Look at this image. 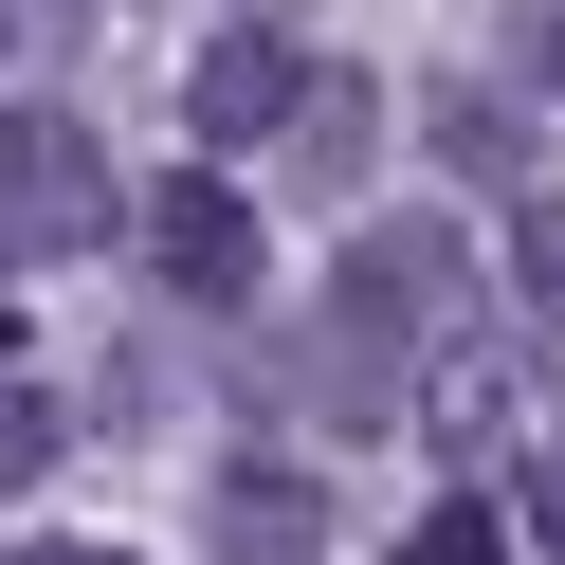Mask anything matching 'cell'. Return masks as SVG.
<instances>
[{
	"label": "cell",
	"instance_id": "6da1fadb",
	"mask_svg": "<svg viewBox=\"0 0 565 565\" xmlns=\"http://www.w3.org/2000/svg\"><path fill=\"white\" fill-rule=\"evenodd\" d=\"M456 256H475L456 220H365V237H347L329 310L292 329V402L329 419V438H365V419H402V383H419V365L456 347Z\"/></svg>",
	"mask_w": 565,
	"mask_h": 565
},
{
	"label": "cell",
	"instance_id": "7a4b0ae2",
	"mask_svg": "<svg viewBox=\"0 0 565 565\" xmlns=\"http://www.w3.org/2000/svg\"><path fill=\"white\" fill-rule=\"evenodd\" d=\"M128 237V183L92 147V110H0V256L55 274V256H110Z\"/></svg>",
	"mask_w": 565,
	"mask_h": 565
},
{
	"label": "cell",
	"instance_id": "3957f363",
	"mask_svg": "<svg viewBox=\"0 0 565 565\" xmlns=\"http://www.w3.org/2000/svg\"><path fill=\"white\" fill-rule=\"evenodd\" d=\"M128 237H147V274H164L183 310H256V201H237L220 164L147 183V201H128Z\"/></svg>",
	"mask_w": 565,
	"mask_h": 565
},
{
	"label": "cell",
	"instance_id": "277c9868",
	"mask_svg": "<svg viewBox=\"0 0 565 565\" xmlns=\"http://www.w3.org/2000/svg\"><path fill=\"white\" fill-rule=\"evenodd\" d=\"M201 547H220V565H329V492H310L292 456H220V492H201Z\"/></svg>",
	"mask_w": 565,
	"mask_h": 565
},
{
	"label": "cell",
	"instance_id": "5b68a950",
	"mask_svg": "<svg viewBox=\"0 0 565 565\" xmlns=\"http://www.w3.org/2000/svg\"><path fill=\"white\" fill-rule=\"evenodd\" d=\"M292 92H310V55L274 38V19H237V38L183 74V128H201V147H274V128H292Z\"/></svg>",
	"mask_w": 565,
	"mask_h": 565
},
{
	"label": "cell",
	"instance_id": "8992f818",
	"mask_svg": "<svg viewBox=\"0 0 565 565\" xmlns=\"http://www.w3.org/2000/svg\"><path fill=\"white\" fill-rule=\"evenodd\" d=\"M402 419H419L438 456H511V419H529V365H492V347H438Z\"/></svg>",
	"mask_w": 565,
	"mask_h": 565
},
{
	"label": "cell",
	"instance_id": "52a82bcc",
	"mask_svg": "<svg viewBox=\"0 0 565 565\" xmlns=\"http://www.w3.org/2000/svg\"><path fill=\"white\" fill-rule=\"evenodd\" d=\"M365 147H383V92H365V74H310V92H292V128H274V164H292L310 201L365 183Z\"/></svg>",
	"mask_w": 565,
	"mask_h": 565
},
{
	"label": "cell",
	"instance_id": "ba28073f",
	"mask_svg": "<svg viewBox=\"0 0 565 565\" xmlns=\"http://www.w3.org/2000/svg\"><path fill=\"white\" fill-rule=\"evenodd\" d=\"M419 128H438V164H456V183H511V201H529V128L492 110L475 74H456V92H419Z\"/></svg>",
	"mask_w": 565,
	"mask_h": 565
},
{
	"label": "cell",
	"instance_id": "9c48e42d",
	"mask_svg": "<svg viewBox=\"0 0 565 565\" xmlns=\"http://www.w3.org/2000/svg\"><path fill=\"white\" fill-rule=\"evenodd\" d=\"M511 310H529V329H565V183L511 201Z\"/></svg>",
	"mask_w": 565,
	"mask_h": 565
},
{
	"label": "cell",
	"instance_id": "30bf717a",
	"mask_svg": "<svg viewBox=\"0 0 565 565\" xmlns=\"http://www.w3.org/2000/svg\"><path fill=\"white\" fill-rule=\"evenodd\" d=\"M402 565H511V511H492V492H438V511L402 529Z\"/></svg>",
	"mask_w": 565,
	"mask_h": 565
},
{
	"label": "cell",
	"instance_id": "8fae6325",
	"mask_svg": "<svg viewBox=\"0 0 565 565\" xmlns=\"http://www.w3.org/2000/svg\"><path fill=\"white\" fill-rule=\"evenodd\" d=\"M55 438H74V419H55V383H0V492H38Z\"/></svg>",
	"mask_w": 565,
	"mask_h": 565
},
{
	"label": "cell",
	"instance_id": "7c38bea8",
	"mask_svg": "<svg viewBox=\"0 0 565 565\" xmlns=\"http://www.w3.org/2000/svg\"><path fill=\"white\" fill-rule=\"evenodd\" d=\"M511 547H547V565H565V456H529V475H511Z\"/></svg>",
	"mask_w": 565,
	"mask_h": 565
},
{
	"label": "cell",
	"instance_id": "4fadbf2b",
	"mask_svg": "<svg viewBox=\"0 0 565 565\" xmlns=\"http://www.w3.org/2000/svg\"><path fill=\"white\" fill-rule=\"evenodd\" d=\"M529 74H547V92H565V19H529Z\"/></svg>",
	"mask_w": 565,
	"mask_h": 565
},
{
	"label": "cell",
	"instance_id": "5bb4252c",
	"mask_svg": "<svg viewBox=\"0 0 565 565\" xmlns=\"http://www.w3.org/2000/svg\"><path fill=\"white\" fill-rule=\"evenodd\" d=\"M19 565H147V547H19Z\"/></svg>",
	"mask_w": 565,
	"mask_h": 565
}]
</instances>
